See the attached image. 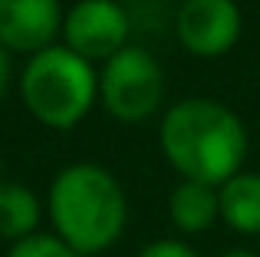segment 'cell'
Instances as JSON below:
<instances>
[{
  "label": "cell",
  "instance_id": "cell-4",
  "mask_svg": "<svg viewBox=\"0 0 260 257\" xmlns=\"http://www.w3.org/2000/svg\"><path fill=\"white\" fill-rule=\"evenodd\" d=\"M99 96L119 122H145L165 99V73L148 50L125 46L102 66Z\"/></svg>",
  "mask_w": 260,
  "mask_h": 257
},
{
  "label": "cell",
  "instance_id": "cell-13",
  "mask_svg": "<svg viewBox=\"0 0 260 257\" xmlns=\"http://www.w3.org/2000/svg\"><path fill=\"white\" fill-rule=\"evenodd\" d=\"M7 86H10V59H7V50L0 46V99L7 96Z\"/></svg>",
  "mask_w": 260,
  "mask_h": 257
},
{
  "label": "cell",
  "instance_id": "cell-2",
  "mask_svg": "<svg viewBox=\"0 0 260 257\" xmlns=\"http://www.w3.org/2000/svg\"><path fill=\"white\" fill-rule=\"evenodd\" d=\"M50 221L83 257L112 247L125 231L128 205L119 178L95 162L70 165L50 185Z\"/></svg>",
  "mask_w": 260,
  "mask_h": 257
},
{
  "label": "cell",
  "instance_id": "cell-6",
  "mask_svg": "<svg viewBox=\"0 0 260 257\" xmlns=\"http://www.w3.org/2000/svg\"><path fill=\"white\" fill-rule=\"evenodd\" d=\"M63 37L83 59H112L125 50L128 13L115 0H79L63 17Z\"/></svg>",
  "mask_w": 260,
  "mask_h": 257
},
{
  "label": "cell",
  "instance_id": "cell-7",
  "mask_svg": "<svg viewBox=\"0 0 260 257\" xmlns=\"http://www.w3.org/2000/svg\"><path fill=\"white\" fill-rule=\"evenodd\" d=\"M63 30L59 0H0V46L13 53H40Z\"/></svg>",
  "mask_w": 260,
  "mask_h": 257
},
{
  "label": "cell",
  "instance_id": "cell-10",
  "mask_svg": "<svg viewBox=\"0 0 260 257\" xmlns=\"http://www.w3.org/2000/svg\"><path fill=\"white\" fill-rule=\"evenodd\" d=\"M40 224V198L26 185L0 181V238L4 241H23L37 234Z\"/></svg>",
  "mask_w": 260,
  "mask_h": 257
},
{
  "label": "cell",
  "instance_id": "cell-3",
  "mask_svg": "<svg viewBox=\"0 0 260 257\" xmlns=\"http://www.w3.org/2000/svg\"><path fill=\"white\" fill-rule=\"evenodd\" d=\"M99 92L92 63L70 46H46L26 59L20 73V96L37 122L50 128H73L89 116Z\"/></svg>",
  "mask_w": 260,
  "mask_h": 257
},
{
  "label": "cell",
  "instance_id": "cell-12",
  "mask_svg": "<svg viewBox=\"0 0 260 257\" xmlns=\"http://www.w3.org/2000/svg\"><path fill=\"white\" fill-rule=\"evenodd\" d=\"M139 257H198L194 247H188L184 241L178 238H161V241H152L139 251Z\"/></svg>",
  "mask_w": 260,
  "mask_h": 257
},
{
  "label": "cell",
  "instance_id": "cell-9",
  "mask_svg": "<svg viewBox=\"0 0 260 257\" xmlns=\"http://www.w3.org/2000/svg\"><path fill=\"white\" fill-rule=\"evenodd\" d=\"M221 201V221L237 234L257 238L260 234V175L237 172L231 181L217 188Z\"/></svg>",
  "mask_w": 260,
  "mask_h": 257
},
{
  "label": "cell",
  "instance_id": "cell-14",
  "mask_svg": "<svg viewBox=\"0 0 260 257\" xmlns=\"http://www.w3.org/2000/svg\"><path fill=\"white\" fill-rule=\"evenodd\" d=\"M221 257H260L254 251H228V254H221Z\"/></svg>",
  "mask_w": 260,
  "mask_h": 257
},
{
  "label": "cell",
  "instance_id": "cell-1",
  "mask_svg": "<svg viewBox=\"0 0 260 257\" xmlns=\"http://www.w3.org/2000/svg\"><path fill=\"white\" fill-rule=\"evenodd\" d=\"M161 152L181 178L221 188L241 172L247 132L228 106L214 99H184L161 119Z\"/></svg>",
  "mask_w": 260,
  "mask_h": 257
},
{
  "label": "cell",
  "instance_id": "cell-11",
  "mask_svg": "<svg viewBox=\"0 0 260 257\" xmlns=\"http://www.w3.org/2000/svg\"><path fill=\"white\" fill-rule=\"evenodd\" d=\"M7 257H83L79 251H73L59 234H30V238L10 244Z\"/></svg>",
  "mask_w": 260,
  "mask_h": 257
},
{
  "label": "cell",
  "instance_id": "cell-5",
  "mask_svg": "<svg viewBox=\"0 0 260 257\" xmlns=\"http://www.w3.org/2000/svg\"><path fill=\"white\" fill-rule=\"evenodd\" d=\"M175 33L191 56H224L241 37V10L234 0H184L175 17Z\"/></svg>",
  "mask_w": 260,
  "mask_h": 257
},
{
  "label": "cell",
  "instance_id": "cell-8",
  "mask_svg": "<svg viewBox=\"0 0 260 257\" xmlns=\"http://www.w3.org/2000/svg\"><path fill=\"white\" fill-rule=\"evenodd\" d=\"M168 214H172V224L178 228V231H184V234H204L217 218H221L217 188L181 178L175 185L172 198H168Z\"/></svg>",
  "mask_w": 260,
  "mask_h": 257
}]
</instances>
